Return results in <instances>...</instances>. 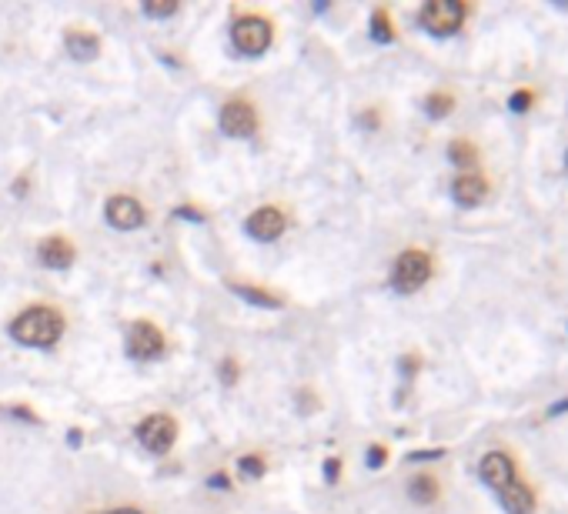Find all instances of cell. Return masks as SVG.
Listing matches in <instances>:
<instances>
[{"mask_svg":"<svg viewBox=\"0 0 568 514\" xmlns=\"http://www.w3.org/2000/svg\"><path fill=\"white\" fill-rule=\"evenodd\" d=\"M371 37H375V40H381V44L395 40V31H391V21H388V13H385V11L371 13Z\"/></svg>","mask_w":568,"mask_h":514,"instance_id":"ac0fdd59","label":"cell"},{"mask_svg":"<svg viewBox=\"0 0 568 514\" xmlns=\"http://www.w3.org/2000/svg\"><path fill=\"white\" fill-rule=\"evenodd\" d=\"M231 37H235V47L241 54L258 58V54H264L271 47V23L264 17H241L235 23V31H231Z\"/></svg>","mask_w":568,"mask_h":514,"instance_id":"277c9868","label":"cell"},{"mask_svg":"<svg viewBox=\"0 0 568 514\" xmlns=\"http://www.w3.org/2000/svg\"><path fill=\"white\" fill-rule=\"evenodd\" d=\"M64 334V317L50 307H31L21 317H13L11 338L27 348H54Z\"/></svg>","mask_w":568,"mask_h":514,"instance_id":"6da1fadb","label":"cell"},{"mask_svg":"<svg viewBox=\"0 0 568 514\" xmlns=\"http://www.w3.org/2000/svg\"><path fill=\"white\" fill-rule=\"evenodd\" d=\"M338 467H342V461H338V457H332V461L324 465V478H328V484H334V481H338Z\"/></svg>","mask_w":568,"mask_h":514,"instance_id":"d4e9b609","label":"cell"},{"mask_svg":"<svg viewBox=\"0 0 568 514\" xmlns=\"http://www.w3.org/2000/svg\"><path fill=\"white\" fill-rule=\"evenodd\" d=\"M448 157L458 164V167H472V164L478 161V151H475L468 140H455L448 147Z\"/></svg>","mask_w":568,"mask_h":514,"instance_id":"e0dca14e","label":"cell"},{"mask_svg":"<svg viewBox=\"0 0 568 514\" xmlns=\"http://www.w3.org/2000/svg\"><path fill=\"white\" fill-rule=\"evenodd\" d=\"M138 438L147 451H155V455H164L171 451V444L178 438V424L167 418V414H151V418L141 421V428H138Z\"/></svg>","mask_w":568,"mask_h":514,"instance_id":"8992f818","label":"cell"},{"mask_svg":"<svg viewBox=\"0 0 568 514\" xmlns=\"http://www.w3.org/2000/svg\"><path fill=\"white\" fill-rule=\"evenodd\" d=\"M231 291H237L244 301H251V304H261V307H281V297H274V294H268V291H261V288H254V284H235L231 280Z\"/></svg>","mask_w":568,"mask_h":514,"instance_id":"9a60e30c","label":"cell"},{"mask_svg":"<svg viewBox=\"0 0 568 514\" xmlns=\"http://www.w3.org/2000/svg\"><path fill=\"white\" fill-rule=\"evenodd\" d=\"M254 128H258V117L248 101H227L221 107V130L227 137H251Z\"/></svg>","mask_w":568,"mask_h":514,"instance_id":"52a82bcc","label":"cell"},{"mask_svg":"<svg viewBox=\"0 0 568 514\" xmlns=\"http://www.w3.org/2000/svg\"><path fill=\"white\" fill-rule=\"evenodd\" d=\"M451 107H455V101H451L448 93H431L425 101V111L431 117H445V114H451Z\"/></svg>","mask_w":568,"mask_h":514,"instance_id":"d6986e66","label":"cell"},{"mask_svg":"<svg viewBox=\"0 0 568 514\" xmlns=\"http://www.w3.org/2000/svg\"><path fill=\"white\" fill-rule=\"evenodd\" d=\"M37 254H40V261L54 270H67L74 264V247H71V241H64V237H48L44 244L37 247Z\"/></svg>","mask_w":568,"mask_h":514,"instance_id":"8fae6325","label":"cell"},{"mask_svg":"<svg viewBox=\"0 0 568 514\" xmlns=\"http://www.w3.org/2000/svg\"><path fill=\"white\" fill-rule=\"evenodd\" d=\"M482 481H485L488 488H509L511 481H515V465H511V457L509 455H501V451H492V455L482 457Z\"/></svg>","mask_w":568,"mask_h":514,"instance_id":"30bf717a","label":"cell"},{"mask_svg":"<svg viewBox=\"0 0 568 514\" xmlns=\"http://www.w3.org/2000/svg\"><path fill=\"white\" fill-rule=\"evenodd\" d=\"M67 54L77 60H94L101 54V40L94 34H84V31H71L67 34Z\"/></svg>","mask_w":568,"mask_h":514,"instance_id":"5bb4252c","label":"cell"},{"mask_svg":"<svg viewBox=\"0 0 568 514\" xmlns=\"http://www.w3.org/2000/svg\"><path fill=\"white\" fill-rule=\"evenodd\" d=\"M565 164H568V157H565Z\"/></svg>","mask_w":568,"mask_h":514,"instance_id":"83f0119b","label":"cell"},{"mask_svg":"<svg viewBox=\"0 0 568 514\" xmlns=\"http://www.w3.org/2000/svg\"><path fill=\"white\" fill-rule=\"evenodd\" d=\"M128 354L141 361H155L164 354V334L151 321H134L128 331Z\"/></svg>","mask_w":568,"mask_h":514,"instance_id":"5b68a950","label":"cell"},{"mask_svg":"<svg viewBox=\"0 0 568 514\" xmlns=\"http://www.w3.org/2000/svg\"><path fill=\"white\" fill-rule=\"evenodd\" d=\"M511 111H515V114H525V111H528V107H532V93L528 91H519V93H511Z\"/></svg>","mask_w":568,"mask_h":514,"instance_id":"7402d4cb","label":"cell"},{"mask_svg":"<svg viewBox=\"0 0 568 514\" xmlns=\"http://www.w3.org/2000/svg\"><path fill=\"white\" fill-rule=\"evenodd\" d=\"M211 488H231V481H227V474H211Z\"/></svg>","mask_w":568,"mask_h":514,"instance_id":"484cf974","label":"cell"},{"mask_svg":"<svg viewBox=\"0 0 568 514\" xmlns=\"http://www.w3.org/2000/svg\"><path fill=\"white\" fill-rule=\"evenodd\" d=\"M284 227H288V221H284V214L278 208H258L248 217V224H244V231L254 241H274V237L284 234Z\"/></svg>","mask_w":568,"mask_h":514,"instance_id":"9c48e42d","label":"cell"},{"mask_svg":"<svg viewBox=\"0 0 568 514\" xmlns=\"http://www.w3.org/2000/svg\"><path fill=\"white\" fill-rule=\"evenodd\" d=\"M381 465H385V448H378V444L368 448V467H381Z\"/></svg>","mask_w":568,"mask_h":514,"instance_id":"603a6c76","label":"cell"},{"mask_svg":"<svg viewBox=\"0 0 568 514\" xmlns=\"http://www.w3.org/2000/svg\"><path fill=\"white\" fill-rule=\"evenodd\" d=\"M104 214L118 231H134V227L144 224V208L134 198H128V194H118V198L107 200Z\"/></svg>","mask_w":568,"mask_h":514,"instance_id":"ba28073f","label":"cell"},{"mask_svg":"<svg viewBox=\"0 0 568 514\" xmlns=\"http://www.w3.org/2000/svg\"><path fill=\"white\" fill-rule=\"evenodd\" d=\"M451 194H455V200H458L462 208H475V204H482V200H485L488 184L482 181V177L465 174V177H458V181L451 184Z\"/></svg>","mask_w":568,"mask_h":514,"instance_id":"7c38bea8","label":"cell"},{"mask_svg":"<svg viewBox=\"0 0 568 514\" xmlns=\"http://www.w3.org/2000/svg\"><path fill=\"white\" fill-rule=\"evenodd\" d=\"M498 494H501V504H505V511H509V514H532L535 498H532V491L525 488V484L511 481L509 488H501Z\"/></svg>","mask_w":568,"mask_h":514,"instance_id":"4fadbf2b","label":"cell"},{"mask_svg":"<svg viewBox=\"0 0 568 514\" xmlns=\"http://www.w3.org/2000/svg\"><path fill=\"white\" fill-rule=\"evenodd\" d=\"M144 13H147V17H171V13H178V4H174V0H147V4H144Z\"/></svg>","mask_w":568,"mask_h":514,"instance_id":"ffe728a7","label":"cell"},{"mask_svg":"<svg viewBox=\"0 0 568 514\" xmlns=\"http://www.w3.org/2000/svg\"><path fill=\"white\" fill-rule=\"evenodd\" d=\"M221 377H225V385H235V381H237V364L231 361V358L221 364Z\"/></svg>","mask_w":568,"mask_h":514,"instance_id":"cb8c5ba5","label":"cell"},{"mask_svg":"<svg viewBox=\"0 0 568 514\" xmlns=\"http://www.w3.org/2000/svg\"><path fill=\"white\" fill-rule=\"evenodd\" d=\"M408 494H412L414 501H435L439 498V484H435V478H414L412 484H408Z\"/></svg>","mask_w":568,"mask_h":514,"instance_id":"2e32d148","label":"cell"},{"mask_svg":"<svg viewBox=\"0 0 568 514\" xmlns=\"http://www.w3.org/2000/svg\"><path fill=\"white\" fill-rule=\"evenodd\" d=\"M428 278H431V257L422 254V251H404V254L395 261V270H391V284L402 294L418 291Z\"/></svg>","mask_w":568,"mask_h":514,"instance_id":"3957f363","label":"cell"},{"mask_svg":"<svg viewBox=\"0 0 568 514\" xmlns=\"http://www.w3.org/2000/svg\"><path fill=\"white\" fill-rule=\"evenodd\" d=\"M104 514H141V511H134V508H120V511H104Z\"/></svg>","mask_w":568,"mask_h":514,"instance_id":"4316f807","label":"cell"},{"mask_svg":"<svg viewBox=\"0 0 568 514\" xmlns=\"http://www.w3.org/2000/svg\"><path fill=\"white\" fill-rule=\"evenodd\" d=\"M418 21H422V27H425V31H431V34L448 37V34H455V31L462 27L465 4H458V0H431V4H425V7H422Z\"/></svg>","mask_w":568,"mask_h":514,"instance_id":"7a4b0ae2","label":"cell"},{"mask_svg":"<svg viewBox=\"0 0 568 514\" xmlns=\"http://www.w3.org/2000/svg\"><path fill=\"white\" fill-rule=\"evenodd\" d=\"M241 474L244 478H261L264 474V461L258 455H244L241 457Z\"/></svg>","mask_w":568,"mask_h":514,"instance_id":"44dd1931","label":"cell"}]
</instances>
